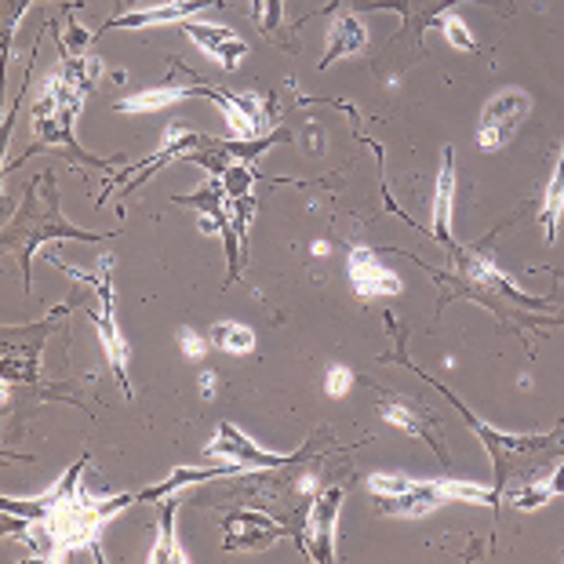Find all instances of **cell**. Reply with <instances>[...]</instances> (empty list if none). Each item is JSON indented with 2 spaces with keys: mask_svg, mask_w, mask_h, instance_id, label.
<instances>
[{
  "mask_svg": "<svg viewBox=\"0 0 564 564\" xmlns=\"http://www.w3.org/2000/svg\"><path fill=\"white\" fill-rule=\"evenodd\" d=\"M561 215H564V150H561V161H557V172L550 178L546 186V197H543V230H546V241L554 245L557 234H561Z\"/></svg>",
  "mask_w": 564,
  "mask_h": 564,
  "instance_id": "15",
  "label": "cell"
},
{
  "mask_svg": "<svg viewBox=\"0 0 564 564\" xmlns=\"http://www.w3.org/2000/svg\"><path fill=\"white\" fill-rule=\"evenodd\" d=\"M354 387V371L350 368H332L328 371V382H324V390L332 393V398H343L346 390Z\"/></svg>",
  "mask_w": 564,
  "mask_h": 564,
  "instance_id": "20",
  "label": "cell"
},
{
  "mask_svg": "<svg viewBox=\"0 0 564 564\" xmlns=\"http://www.w3.org/2000/svg\"><path fill=\"white\" fill-rule=\"evenodd\" d=\"M452 197H455V153L448 147V150H444V158H441V175H437V189H434V226H430V237H434V241L444 245L448 251L459 248L452 241V230H448Z\"/></svg>",
  "mask_w": 564,
  "mask_h": 564,
  "instance_id": "9",
  "label": "cell"
},
{
  "mask_svg": "<svg viewBox=\"0 0 564 564\" xmlns=\"http://www.w3.org/2000/svg\"><path fill=\"white\" fill-rule=\"evenodd\" d=\"M215 379H219V376H215V371H204V376H200V393H204V398H212L215 387H219V382H215Z\"/></svg>",
  "mask_w": 564,
  "mask_h": 564,
  "instance_id": "22",
  "label": "cell"
},
{
  "mask_svg": "<svg viewBox=\"0 0 564 564\" xmlns=\"http://www.w3.org/2000/svg\"><path fill=\"white\" fill-rule=\"evenodd\" d=\"M528 106L532 102H528L524 91H502L485 106L481 128H477V142H481L485 153H496V150L507 147V142L513 139V131H518V124L524 121Z\"/></svg>",
  "mask_w": 564,
  "mask_h": 564,
  "instance_id": "5",
  "label": "cell"
},
{
  "mask_svg": "<svg viewBox=\"0 0 564 564\" xmlns=\"http://www.w3.org/2000/svg\"><path fill=\"white\" fill-rule=\"evenodd\" d=\"M412 485V477H401V474H371L368 477V491H376L379 499L387 496H401V491Z\"/></svg>",
  "mask_w": 564,
  "mask_h": 564,
  "instance_id": "19",
  "label": "cell"
},
{
  "mask_svg": "<svg viewBox=\"0 0 564 564\" xmlns=\"http://www.w3.org/2000/svg\"><path fill=\"white\" fill-rule=\"evenodd\" d=\"M382 361H401V365H408L412 371H419V365L408 361V357H404L401 350L387 354ZM419 376H423V371H419ZM426 379H430V376H426ZM430 382H434V387L444 393V398H448L455 408H459V415L466 419V426H470L474 434L485 441V448H488V455H491V463H496V491H499V496H502V491H507V485L513 481V474L521 470V466H518L521 459H532V455L550 452V448H554V441L561 437V434H546V437H513V434H502V430L488 426L485 419H477V415L470 412V408H466L448 387H444L441 379H430Z\"/></svg>",
  "mask_w": 564,
  "mask_h": 564,
  "instance_id": "1",
  "label": "cell"
},
{
  "mask_svg": "<svg viewBox=\"0 0 564 564\" xmlns=\"http://www.w3.org/2000/svg\"><path fill=\"white\" fill-rule=\"evenodd\" d=\"M52 237H63V241H99L106 234H88V230H77L69 226L63 215H58V194H55V178L52 172L44 175V204L33 200V189L26 194V208L19 212V219L8 226V248L19 251V262H22V278H26L30 288V262H33V251L37 245L52 241Z\"/></svg>",
  "mask_w": 564,
  "mask_h": 564,
  "instance_id": "2",
  "label": "cell"
},
{
  "mask_svg": "<svg viewBox=\"0 0 564 564\" xmlns=\"http://www.w3.org/2000/svg\"><path fill=\"white\" fill-rule=\"evenodd\" d=\"M212 343L219 346V350L226 354H251L256 350V335H251V328H245V324H215L212 328Z\"/></svg>",
  "mask_w": 564,
  "mask_h": 564,
  "instance_id": "17",
  "label": "cell"
},
{
  "mask_svg": "<svg viewBox=\"0 0 564 564\" xmlns=\"http://www.w3.org/2000/svg\"><path fill=\"white\" fill-rule=\"evenodd\" d=\"M343 507V488L332 485L324 488L321 496L310 507V518L303 521V532H299V546L306 550L314 561H332L335 557V518H339Z\"/></svg>",
  "mask_w": 564,
  "mask_h": 564,
  "instance_id": "4",
  "label": "cell"
},
{
  "mask_svg": "<svg viewBox=\"0 0 564 564\" xmlns=\"http://www.w3.org/2000/svg\"><path fill=\"white\" fill-rule=\"evenodd\" d=\"M189 99L186 95V84L183 88H158V91H142V95H128V99L117 102L121 113H150V110H167V106Z\"/></svg>",
  "mask_w": 564,
  "mask_h": 564,
  "instance_id": "16",
  "label": "cell"
},
{
  "mask_svg": "<svg viewBox=\"0 0 564 564\" xmlns=\"http://www.w3.org/2000/svg\"><path fill=\"white\" fill-rule=\"evenodd\" d=\"M262 11H267V0H251V19L262 22Z\"/></svg>",
  "mask_w": 564,
  "mask_h": 564,
  "instance_id": "23",
  "label": "cell"
},
{
  "mask_svg": "<svg viewBox=\"0 0 564 564\" xmlns=\"http://www.w3.org/2000/svg\"><path fill=\"white\" fill-rule=\"evenodd\" d=\"M350 281L361 295H398L401 292V281L393 278L390 270H382L368 248L350 251Z\"/></svg>",
  "mask_w": 564,
  "mask_h": 564,
  "instance_id": "11",
  "label": "cell"
},
{
  "mask_svg": "<svg viewBox=\"0 0 564 564\" xmlns=\"http://www.w3.org/2000/svg\"><path fill=\"white\" fill-rule=\"evenodd\" d=\"M208 4H223V0H167V4L147 8V11H128V15H117L106 22L102 30H139V26H175V22H186L194 11L208 8Z\"/></svg>",
  "mask_w": 564,
  "mask_h": 564,
  "instance_id": "7",
  "label": "cell"
},
{
  "mask_svg": "<svg viewBox=\"0 0 564 564\" xmlns=\"http://www.w3.org/2000/svg\"><path fill=\"white\" fill-rule=\"evenodd\" d=\"M219 441L208 444V455H219V459H234L241 463L245 470H284V466H295V463H306V452H292V455H278V452H262L256 441L245 437L241 430H237L234 423H223L219 426Z\"/></svg>",
  "mask_w": 564,
  "mask_h": 564,
  "instance_id": "3",
  "label": "cell"
},
{
  "mask_svg": "<svg viewBox=\"0 0 564 564\" xmlns=\"http://www.w3.org/2000/svg\"><path fill=\"white\" fill-rule=\"evenodd\" d=\"M223 528H226L223 550H267L292 532L288 524H278L273 518H267V513H256V510L230 513V518L223 521Z\"/></svg>",
  "mask_w": 564,
  "mask_h": 564,
  "instance_id": "6",
  "label": "cell"
},
{
  "mask_svg": "<svg viewBox=\"0 0 564 564\" xmlns=\"http://www.w3.org/2000/svg\"><path fill=\"white\" fill-rule=\"evenodd\" d=\"M441 30H444V37H448V44H455L459 52H477V41L466 33V22L459 15H441Z\"/></svg>",
  "mask_w": 564,
  "mask_h": 564,
  "instance_id": "18",
  "label": "cell"
},
{
  "mask_svg": "<svg viewBox=\"0 0 564 564\" xmlns=\"http://www.w3.org/2000/svg\"><path fill=\"white\" fill-rule=\"evenodd\" d=\"M178 343H183L186 357H200V354H204V343H200V335H197L194 328H183V332H178Z\"/></svg>",
  "mask_w": 564,
  "mask_h": 564,
  "instance_id": "21",
  "label": "cell"
},
{
  "mask_svg": "<svg viewBox=\"0 0 564 564\" xmlns=\"http://www.w3.org/2000/svg\"><path fill=\"white\" fill-rule=\"evenodd\" d=\"M382 419H387V423H393V426H401L404 434L430 441V444H434V452L441 455L444 463H448V452L441 448L437 430H434V423L426 419L423 404H412V401H404V398H390V401H382Z\"/></svg>",
  "mask_w": 564,
  "mask_h": 564,
  "instance_id": "10",
  "label": "cell"
},
{
  "mask_svg": "<svg viewBox=\"0 0 564 564\" xmlns=\"http://www.w3.org/2000/svg\"><path fill=\"white\" fill-rule=\"evenodd\" d=\"M230 474H248L241 463H226V466H208V470H189V466H178V470L167 474V481L153 485L147 491H139V502H158L164 496H172V491L186 488V485H204V481H215V477H230Z\"/></svg>",
  "mask_w": 564,
  "mask_h": 564,
  "instance_id": "13",
  "label": "cell"
},
{
  "mask_svg": "<svg viewBox=\"0 0 564 564\" xmlns=\"http://www.w3.org/2000/svg\"><path fill=\"white\" fill-rule=\"evenodd\" d=\"M175 510H178V499H167L164 507H161V539L150 550L153 564H164V561L183 564L186 561L183 546H178V539H175Z\"/></svg>",
  "mask_w": 564,
  "mask_h": 564,
  "instance_id": "14",
  "label": "cell"
},
{
  "mask_svg": "<svg viewBox=\"0 0 564 564\" xmlns=\"http://www.w3.org/2000/svg\"><path fill=\"white\" fill-rule=\"evenodd\" d=\"M175 26L186 30L189 37H194L212 58H219L226 69H237V66H241V58L248 55V44L237 37L234 30H226V26H204V22H189V19L175 22Z\"/></svg>",
  "mask_w": 564,
  "mask_h": 564,
  "instance_id": "8",
  "label": "cell"
},
{
  "mask_svg": "<svg viewBox=\"0 0 564 564\" xmlns=\"http://www.w3.org/2000/svg\"><path fill=\"white\" fill-rule=\"evenodd\" d=\"M368 44V33H365V22L350 15V11H343V15L332 19L328 26V44H324V58H321V69H328L332 63H339L343 55H354L361 52Z\"/></svg>",
  "mask_w": 564,
  "mask_h": 564,
  "instance_id": "12",
  "label": "cell"
}]
</instances>
